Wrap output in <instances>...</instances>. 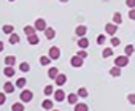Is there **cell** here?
<instances>
[{"label": "cell", "mask_w": 135, "mask_h": 111, "mask_svg": "<svg viewBox=\"0 0 135 111\" xmlns=\"http://www.w3.org/2000/svg\"><path fill=\"white\" fill-rule=\"evenodd\" d=\"M10 2H15V0H10Z\"/></svg>", "instance_id": "7bdbcfd3"}, {"label": "cell", "mask_w": 135, "mask_h": 111, "mask_svg": "<svg viewBox=\"0 0 135 111\" xmlns=\"http://www.w3.org/2000/svg\"><path fill=\"white\" fill-rule=\"evenodd\" d=\"M78 56L81 59H88V52H86V49H81L80 52H78Z\"/></svg>", "instance_id": "836d02e7"}, {"label": "cell", "mask_w": 135, "mask_h": 111, "mask_svg": "<svg viewBox=\"0 0 135 111\" xmlns=\"http://www.w3.org/2000/svg\"><path fill=\"white\" fill-rule=\"evenodd\" d=\"M83 64H84V59H81L78 54H76V56H73V57L70 59V65H72V67H75V68L83 67Z\"/></svg>", "instance_id": "3957f363"}, {"label": "cell", "mask_w": 135, "mask_h": 111, "mask_svg": "<svg viewBox=\"0 0 135 111\" xmlns=\"http://www.w3.org/2000/svg\"><path fill=\"white\" fill-rule=\"evenodd\" d=\"M102 56H103L105 59L111 57V56H113V49H111V48H105V49H103V52H102Z\"/></svg>", "instance_id": "83f0119b"}, {"label": "cell", "mask_w": 135, "mask_h": 111, "mask_svg": "<svg viewBox=\"0 0 135 111\" xmlns=\"http://www.w3.org/2000/svg\"><path fill=\"white\" fill-rule=\"evenodd\" d=\"M105 40H107V38H105V35H99V37H97V43H99V44H103V43H105Z\"/></svg>", "instance_id": "d590c367"}, {"label": "cell", "mask_w": 135, "mask_h": 111, "mask_svg": "<svg viewBox=\"0 0 135 111\" xmlns=\"http://www.w3.org/2000/svg\"><path fill=\"white\" fill-rule=\"evenodd\" d=\"M35 30H40V32H45V29H46V21L45 19H37L35 21Z\"/></svg>", "instance_id": "8992f818"}, {"label": "cell", "mask_w": 135, "mask_h": 111, "mask_svg": "<svg viewBox=\"0 0 135 111\" xmlns=\"http://www.w3.org/2000/svg\"><path fill=\"white\" fill-rule=\"evenodd\" d=\"M78 98H80L78 94H72V92H70L69 95H67V102H69L70 105H76V103H78Z\"/></svg>", "instance_id": "9c48e42d"}, {"label": "cell", "mask_w": 135, "mask_h": 111, "mask_svg": "<svg viewBox=\"0 0 135 111\" xmlns=\"http://www.w3.org/2000/svg\"><path fill=\"white\" fill-rule=\"evenodd\" d=\"M129 64V56H118V57L114 59V65L116 67H126Z\"/></svg>", "instance_id": "6da1fadb"}, {"label": "cell", "mask_w": 135, "mask_h": 111, "mask_svg": "<svg viewBox=\"0 0 135 111\" xmlns=\"http://www.w3.org/2000/svg\"><path fill=\"white\" fill-rule=\"evenodd\" d=\"M52 95H54V100H56V102H64V100L67 98V95H65V92H64L62 89H57L56 92H52Z\"/></svg>", "instance_id": "5b68a950"}, {"label": "cell", "mask_w": 135, "mask_h": 111, "mask_svg": "<svg viewBox=\"0 0 135 111\" xmlns=\"http://www.w3.org/2000/svg\"><path fill=\"white\" fill-rule=\"evenodd\" d=\"M43 92H45V95H51V94H52V86H51V84H48V86L43 89Z\"/></svg>", "instance_id": "1f68e13d"}, {"label": "cell", "mask_w": 135, "mask_h": 111, "mask_svg": "<svg viewBox=\"0 0 135 111\" xmlns=\"http://www.w3.org/2000/svg\"><path fill=\"white\" fill-rule=\"evenodd\" d=\"M57 75H59V70H57L56 67H51V68H49V72H48V76H49L51 79H54Z\"/></svg>", "instance_id": "ac0fdd59"}, {"label": "cell", "mask_w": 135, "mask_h": 111, "mask_svg": "<svg viewBox=\"0 0 135 111\" xmlns=\"http://www.w3.org/2000/svg\"><path fill=\"white\" fill-rule=\"evenodd\" d=\"M19 97H21V102H22V103H27V102H30V100H32L33 94H32L30 90H27V89H26V90H22V92H21V95H19Z\"/></svg>", "instance_id": "277c9868"}, {"label": "cell", "mask_w": 135, "mask_h": 111, "mask_svg": "<svg viewBox=\"0 0 135 111\" xmlns=\"http://www.w3.org/2000/svg\"><path fill=\"white\" fill-rule=\"evenodd\" d=\"M51 111H59V109H51Z\"/></svg>", "instance_id": "b9f144b4"}, {"label": "cell", "mask_w": 135, "mask_h": 111, "mask_svg": "<svg viewBox=\"0 0 135 111\" xmlns=\"http://www.w3.org/2000/svg\"><path fill=\"white\" fill-rule=\"evenodd\" d=\"M40 64L41 65H49L51 64V57H49V56H41V57H40Z\"/></svg>", "instance_id": "cb8c5ba5"}, {"label": "cell", "mask_w": 135, "mask_h": 111, "mask_svg": "<svg viewBox=\"0 0 135 111\" xmlns=\"http://www.w3.org/2000/svg\"><path fill=\"white\" fill-rule=\"evenodd\" d=\"M19 70L26 73V72H29V70H30V65H29L27 62H21V64H19Z\"/></svg>", "instance_id": "f1b7e54d"}, {"label": "cell", "mask_w": 135, "mask_h": 111, "mask_svg": "<svg viewBox=\"0 0 135 111\" xmlns=\"http://www.w3.org/2000/svg\"><path fill=\"white\" fill-rule=\"evenodd\" d=\"M54 81H56V84H57V86H64V84L67 83V76H65L64 73H59V75L54 78Z\"/></svg>", "instance_id": "ba28073f"}, {"label": "cell", "mask_w": 135, "mask_h": 111, "mask_svg": "<svg viewBox=\"0 0 135 111\" xmlns=\"http://www.w3.org/2000/svg\"><path fill=\"white\" fill-rule=\"evenodd\" d=\"M110 75L111 76H119L121 75V67H113V68H110Z\"/></svg>", "instance_id": "44dd1931"}, {"label": "cell", "mask_w": 135, "mask_h": 111, "mask_svg": "<svg viewBox=\"0 0 135 111\" xmlns=\"http://www.w3.org/2000/svg\"><path fill=\"white\" fill-rule=\"evenodd\" d=\"M75 111H89L86 103H76L75 105Z\"/></svg>", "instance_id": "603a6c76"}, {"label": "cell", "mask_w": 135, "mask_h": 111, "mask_svg": "<svg viewBox=\"0 0 135 111\" xmlns=\"http://www.w3.org/2000/svg\"><path fill=\"white\" fill-rule=\"evenodd\" d=\"M15 68L13 67H10V65H5V70H3V75L5 76H8V78H11V76H15Z\"/></svg>", "instance_id": "9a60e30c"}, {"label": "cell", "mask_w": 135, "mask_h": 111, "mask_svg": "<svg viewBox=\"0 0 135 111\" xmlns=\"http://www.w3.org/2000/svg\"><path fill=\"white\" fill-rule=\"evenodd\" d=\"M127 100H129V103L135 105V94H129V95H127Z\"/></svg>", "instance_id": "d6a6232c"}, {"label": "cell", "mask_w": 135, "mask_h": 111, "mask_svg": "<svg viewBox=\"0 0 135 111\" xmlns=\"http://www.w3.org/2000/svg\"><path fill=\"white\" fill-rule=\"evenodd\" d=\"M126 5L129 8H135V0H126Z\"/></svg>", "instance_id": "74e56055"}, {"label": "cell", "mask_w": 135, "mask_h": 111, "mask_svg": "<svg viewBox=\"0 0 135 111\" xmlns=\"http://www.w3.org/2000/svg\"><path fill=\"white\" fill-rule=\"evenodd\" d=\"M86 32H88V29H86V26H78L76 29H75V33L81 38V37H84L86 35Z\"/></svg>", "instance_id": "30bf717a"}, {"label": "cell", "mask_w": 135, "mask_h": 111, "mask_svg": "<svg viewBox=\"0 0 135 111\" xmlns=\"http://www.w3.org/2000/svg\"><path fill=\"white\" fill-rule=\"evenodd\" d=\"M76 94H78V97H80V98H86V97H88V90H86L84 87H80Z\"/></svg>", "instance_id": "f546056e"}, {"label": "cell", "mask_w": 135, "mask_h": 111, "mask_svg": "<svg viewBox=\"0 0 135 111\" xmlns=\"http://www.w3.org/2000/svg\"><path fill=\"white\" fill-rule=\"evenodd\" d=\"M7 102V97H5V92H0V106Z\"/></svg>", "instance_id": "e575fe53"}, {"label": "cell", "mask_w": 135, "mask_h": 111, "mask_svg": "<svg viewBox=\"0 0 135 111\" xmlns=\"http://www.w3.org/2000/svg\"><path fill=\"white\" fill-rule=\"evenodd\" d=\"M27 41H29V44H38L40 38H38V35H37V33H32V35H29V37H27Z\"/></svg>", "instance_id": "4fadbf2b"}, {"label": "cell", "mask_w": 135, "mask_h": 111, "mask_svg": "<svg viewBox=\"0 0 135 111\" xmlns=\"http://www.w3.org/2000/svg\"><path fill=\"white\" fill-rule=\"evenodd\" d=\"M41 106H43V109H52V102L51 100H43V103H41Z\"/></svg>", "instance_id": "4316f807"}, {"label": "cell", "mask_w": 135, "mask_h": 111, "mask_svg": "<svg viewBox=\"0 0 135 111\" xmlns=\"http://www.w3.org/2000/svg\"><path fill=\"white\" fill-rule=\"evenodd\" d=\"M26 108H24V103L22 102H16V103H13L11 105V111H24Z\"/></svg>", "instance_id": "2e32d148"}, {"label": "cell", "mask_w": 135, "mask_h": 111, "mask_svg": "<svg viewBox=\"0 0 135 111\" xmlns=\"http://www.w3.org/2000/svg\"><path fill=\"white\" fill-rule=\"evenodd\" d=\"M124 51H126V56H130V54H133V51H135V48H133L132 44H127Z\"/></svg>", "instance_id": "4dcf8cb0"}, {"label": "cell", "mask_w": 135, "mask_h": 111, "mask_svg": "<svg viewBox=\"0 0 135 111\" xmlns=\"http://www.w3.org/2000/svg\"><path fill=\"white\" fill-rule=\"evenodd\" d=\"M59 2H64V3H65V2H69V0H59Z\"/></svg>", "instance_id": "60d3db41"}, {"label": "cell", "mask_w": 135, "mask_h": 111, "mask_svg": "<svg viewBox=\"0 0 135 111\" xmlns=\"http://www.w3.org/2000/svg\"><path fill=\"white\" fill-rule=\"evenodd\" d=\"M3 51V41H0V52Z\"/></svg>", "instance_id": "ab89813d"}, {"label": "cell", "mask_w": 135, "mask_h": 111, "mask_svg": "<svg viewBox=\"0 0 135 111\" xmlns=\"http://www.w3.org/2000/svg\"><path fill=\"white\" fill-rule=\"evenodd\" d=\"M113 22L118 26V24H122V16H121V13H114V16H113Z\"/></svg>", "instance_id": "d4e9b609"}, {"label": "cell", "mask_w": 135, "mask_h": 111, "mask_svg": "<svg viewBox=\"0 0 135 111\" xmlns=\"http://www.w3.org/2000/svg\"><path fill=\"white\" fill-rule=\"evenodd\" d=\"M19 40H21V38H19V35H18V33H11V35H10V43H11V44L19 43Z\"/></svg>", "instance_id": "484cf974"}, {"label": "cell", "mask_w": 135, "mask_h": 111, "mask_svg": "<svg viewBox=\"0 0 135 111\" xmlns=\"http://www.w3.org/2000/svg\"><path fill=\"white\" fill-rule=\"evenodd\" d=\"M35 32H37V30H35V27H33V26H26V27H24V33H26L27 37H29V35H32V33H35Z\"/></svg>", "instance_id": "ffe728a7"}, {"label": "cell", "mask_w": 135, "mask_h": 111, "mask_svg": "<svg viewBox=\"0 0 135 111\" xmlns=\"http://www.w3.org/2000/svg\"><path fill=\"white\" fill-rule=\"evenodd\" d=\"M119 43H121V41H119V38H116V37H113V38H111V46H119Z\"/></svg>", "instance_id": "8d00e7d4"}, {"label": "cell", "mask_w": 135, "mask_h": 111, "mask_svg": "<svg viewBox=\"0 0 135 111\" xmlns=\"http://www.w3.org/2000/svg\"><path fill=\"white\" fill-rule=\"evenodd\" d=\"M26 84H27V79H26V78H18V81H16V84H15V86H16V87H19V89H22Z\"/></svg>", "instance_id": "7402d4cb"}, {"label": "cell", "mask_w": 135, "mask_h": 111, "mask_svg": "<svg viewBox=\"0 0 135 111\" xmlns=\"http://www.w3.org/2000/svg\"><path fill=\"white\" fill-rule=\"evenodd\" d=\"M48 56L51 57V60H57V59L60 57V49H59V46H51Z\"/></svg>", "instance_id": "7a4b0ae2"}, {"label": "cell", "mask_w": 135, "mask_h": 111, "mask_svg": "<svg viewBox=\"0 0 135 111\" xmlns=\"http://www.w3.org/2000/svg\"><path fill=\"white\" fill-rule=\"evenodd\" d=\"M45 37H46L48 40H52V38L56 37V32H54V29H51V27H46V29H45Z\"/></svg>", "instance_id": "7c38bea8"}, {"label": "cell", "mask_w": 135, "mask_h": 111, "mask_svg": "<svg viewBox=\"0 0 135 111\" xmlns=\"http://www.w3.org/2000/svg\"><path fill=\"white\" fill-rule=\"evenodd\" d=\"M15 62H16V57H15V56H7V57H5V65L13 67V65H15Z\"/></svg>", "instance_id": "e0dca14e"}, {"label": "cell", "mask_w": 135, "mask_h": 111, "mask_svg": "<svg viewBox=\"0 0 135 111\" xmlns=\"http://www.w3.org/2000/svg\"><path fill=\"white\" fill-rule=\"evenodd\" d=\"M116 30H118V26H116L114 22H113V24H111V22H108V24L105 26V32H107V33H110V35H114V33H116Z\"/></svg>", "instance_id": "52a82bcc"}, {"label": "cell", "mask_w": 135, "mask_h": 111, "mask_svg": "<svg viewBox=\"0 0 135 111\" xmlns=\"http://www.w3.org/2000/svg\"><path fill=\"white\" fill-rule=\"evenodd\" d=\"M3 92L5 94H13L15 92V84L13 83H5L3 84Z\"/></svg>", "instance_id": "8fae6325"}, {"label": "cell", "mask_w": 135, "mask_h": 111, "mask_svg": "<svg viewBox=\"0 0 135 111\" xmlns=\"http://www.w3.org/2000/svg\"><path fill=\"white\" fill-rule=\"evenodd\" d=\"M129 18H130L132 21H135V8H130V11H129Z\"/></svg>", "instance_id": "f35d334b"}, {"label": "cell", "mask_w": 135, "mask_h": 111, "mask_svg": "<svg viewBox=\"0 0 135 111\" xmlns=\"http://www.w3.org/2000/svg\"><path fill=\"white\" fill-rule=\"evenodd\" d=\"M78 46H80L81 49H86V48L89 46V40H88L86 37H81V38L78 40Z\"/></svg>", "instance_id": "5bb4252c"}, {"label": "cell", "mask_w": 135, "mask_h": 111, "mask_svg": "<svg viewBox=\"0 0 135 111\" xmlns=\"http://www.w3.org/2000/svg\"><path fill=\"white\" fill-rule=\"evenodd\" d=\"M2 30H3V33H7V35H11V33L15 32V27L7 24V26H3V27H2Z\"/></svg>", "instance_id": "d6986e66"}]
</instances>
